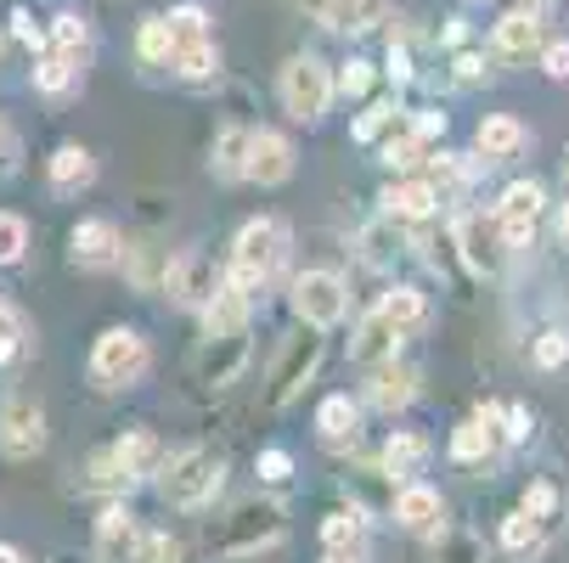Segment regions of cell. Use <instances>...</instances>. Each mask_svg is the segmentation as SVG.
I'll return each mask as SVG.
<instances>
[{"instance_id":"25","label":"cell","mask_w":569,"mask_h":563,"mask_svg":"<svg viewBox=\"0 0 569 563\" xmlns=\"http://www.w3.org/2000/svg\"><path fill=\"white\" fill-rule=\"evenodd\" d=\"M485 170H491V158H479V152H429V164H423V175L440 187L446 203H462Z\"/></svg>"},{"instance_id":"58","label":"cell","mask_w":569,"mask_h":563,"mask_svg":"<svg viewBox=\"0 0 569 563\" xmlns=\"http://www.w3.org/2000/svg\"><path fill=\"white\" fill-rule=\"evenodd\" d=\"M440 40H446L451 51H462V46H468V18H446V34H440Z\"/></svg>"},{"instance_id":"6","label":"cell","mask_w":569,"mask_h":563,"mask_svg":"<svg viewBox=\"0 0 569 563\" xmlns=\"http://www.w3.org/2000/svg\"><path fill=\"white\" fill-rule=\"evenodd\" d=\"M86 372L102 394H119V389H136L147 372H152V344L136 333V328H102L91 355H86Z\"/></svg>"},{"instance_id":"15","label":"cell","mask_w":569,"mask_h":563,"mask_svg":"<svg viewBox=\"0 0 569 563\" xmlns=\"http://www.w3.org/2000/svg\"><path fill=\"white\" fill-rule=\"evenodd\" d=\"M418 389H423V372L412 366V361H378V366H367V383H361V406H372V412H383V418H395V412H406L418 400Z\"/></svg>"},{"instance_id":"4","label":"cell","mask_w":569,"mask_h":563,"mask_svg":"<svg viewBox=\"0 0 569 563\" xmlns=\"http://www.w3.org/2000/svg\"><path fill=\"white\" fill-rule=\"evenodd\" d=\"M277 102L293 124H321L328 108L339 102V73L321 62L316 51H293L277 73Z\"/></svg>"},{"instance_id":"40","label":"cell","mask_w":569,"mask_h":563,"mask_svg":"<svg viewBox=\"0 0 569 563\" xmlns=\"http://www.w3.org/2000/svg\"><path fill=\"white\" fill-rule=\"evenodd\" d=\"M51 51H62V57L79 62V68H91V51H97L91 23L79 18V12H57V23H51Z\"/></svg>"},{"instance_id":"44","label":"cell","mask_w":569,"mask_h":563,"mask_svg":"<svg viewBox=\"0 0 569 563\" xmlns=\"http://www.w3.org/2000/svg\"><path fill=\"white\" fill-rule=\"evenodd\" d=\"M519 507H530L547 530H558V524H563V491L552 485V479H530L525 496H519Z\"/></svg>"},{"instance_id":"7","label":"cell","mask_w":569,"mask_h":563,"mask_svg":"<svg viewBox=\"0 0 569 563\" xmlns=\"http://www.w3.org/2000/svg\"><path fill=\"white\" fill-rule=\"evenodd\" d=\"M288 304L293 315L305 321V328H321V333H333L339 321L350 315V282L328 265H305L293 282H288Z\"/></svg>"},{"instance_id":"5","label":"cell","mask_w":569,"mask_h":563,"mask_svg":"<svg viewBox=\"0 0 569 563\" xmlns=\"http://www.w3.org/2000/svg\"><path fill=\"white\" fill-rule=\"evenodd\" d=\"M321 361H328V333H321V328H305V321H299V328L282 339L271 372H266V406H271V412H288L293 400L316 383Z\"/></svg>"},{"instance_id":"51","label":"cell","mask_w":569,"mask_h":563,"mask_svg":"<svg viewBox=\"0 0 569 563\" xmlns=\"http://www.w3.org/2000/svg\"><path fill=\"white\" fill-rule=\"evenodd\" d=\"M491 79V62H485V51H451V86H462V91H473V86H485Z\"/></svg>"},{"instance_id":"19","label":"cell","mask_w":569,"mask_h":563,"mask_svg":"<svg viewBox=\"0 0 569 563\" xmlns=\"http://www.w3.org/2000/svg\"><path fill=\"white\" fill-rule=\"evenodd\" d=\"M491 51H497L502 62H541V51H547V23H541V12H536V7L502 12L497 29H491Z\"/></svg>"},{"instance_id":"11","label":"cell","mask_w":569,"mask_h":563,"mask_svg":"<svg viewBox=\"0 0 569 563\" xmlns=\"http://www.w3.org/2000/svg\"><path fill=\"white\" fill-rule=\"evenodd\" d=\"M46 440H51V429H46L40 400H29V394L0 400V456L7 462H34V456H46Z\"/></svg>"},{"instance_id":"42","label":"cell","mask_w":569,"mask_h":563,"mask_svg":"<svg viewBox=\"0 0 569 563\" xmlns=\"http://www.w3.org/2000/svg\"><path fill=\"white\" fill-rule=\"evenodd\" d=\"M113 451H119V456H124V462H130L141 479H152V473H158V462L170 456L164 445H158V434H152V429H124V434L113 440Z\"/></svg>"},{"instance_id":"48","label":"cell","mask_w":569,"mask_h":563,"mask_svg":"<svg viewBox=\"0 0 569 563\" xmlns=\"http://www.w3.org/2000/svg\"><path fill=\"white\" fill-rule=\"evenodd\" d=\"M530 366H536V372H558V366H569V333H563V328L536 333V339H530Z\"/></svg>"},{"instance_id":"2","label":"cell","mask_w":569,"mask_h":563,"mask_svg":"<svg viewBox=\"0 0 569 563\" xmlns=\"http://www.w3.org/2000/svg\"><path fill=\"white\" fill-rule=\"evenodd\" d=\"M152 491L164 507L176 513H203L214 507V496L226 491V451L220 445H181L158 462L152 473Z\"/></svg>"},{"instance_id":"63","label":"cell","mask_w":569,"mask_h":563,"mask_svg":"<svg viewBox=\"0 0 569 563\" xmlns=\"http://www.w3.org/2000/svg\"><path fill=\"white\" fill-rule=\"evenodd\" d=\"M513 7H536V12H541V7H547V0H513Z\"/></svg>"},{"instance_id":"47","label":"cell","mask_w":569,"mask_h":563,"mask_svg":"<svg viewBox=\"0 0 569 563\" xmlns=\"http://www.w3.org/2000/svg\"><path fill=\"white\" fill-rule=\"evenodd\" d=\"M164 18H170L176 51H181V46H203V40H214V29H209V12H203V7H176V12H164Z\"/></svg>"},{"instance_id":"13","label":"cell","mask_w":569,"mask_h":563,"mask_svg":"<svg viewBox=\"0 0 569 563\" xmlns=\"http://www.w3.org/2000/svg\"><path fill=\"white\" fill-rule=\"evenodd\" d=\"M249 361H254V328H231V333H203V344L192 355V372H198V383L226 389V383H237L242 372H249Z\"/></svg>"},{"instance_id":"62","label":"cell","mask_w":569,"mask_h":563,"mask_svg":"<svg viewBox=\"0 0 569 563\" xmlns=\"http://www.w3.org/2000/svg\"><path fill=\"white\" fill-rule=\"evenodd\" d=\"M0 321H18V310H12V299L0 293Z\"/></svg>"},{"instance_id":"37","label":"cell","mask_w":569,"mask_h":563,"mask_svg":"<svg viewBox=\"0 0 569 563\" xmlns=\"http://www.w3.org/2000/svg\"><path fill=\"white\" fill-rule=\"evenodd\" d=\"M79 79H86V68H79V62H68L62 51H46V57H34V91H40V97L62 102V97H73V91H79Z\"/></svg>"},{"instance_id":"1","label":"cell","mask_w":569,"mask_h":563,"mask_svg":"<svg viewBox=\"0 0 569 563\" xmlns=\"http://www.w3.org/2000/svg\"><path fill=\"white\" fill-rule=\"evenodd\" d=\"M288 541V507L277 496H249V502H231L209 530H203V546L220 557V563H254L266 552H277Z\"/></svg>"},{"instance_id":"56","label":"cell","mask_w":569,"mask_h":563,"mask_svg":"<svg viewBox=\"0 0 569 563\" xmlns=\"http://www.w3.org/2000/svg\"><path fill=\"white\" fill-rule=\"evenodd\" d=\"M406 124H412L423 141H440L446 135V113L440 108H412V113H406Z\"/></svg>"},{"instance_id":"18","label":"cell","mask_w":569,"mask_h":563,"mask_svg":"<svg viewBox=\"0 0 569 563\" xmlns=\"http://www.w3.org/2000/svg\"><path fill=\"white\" fill-rule=\"evenodd\" d=\"M136 485H147V479H141V473H136V468H130L119 451H113V440H108L102 451H91V456H86V468L73 473V491H79V496H102V502L130 496Z\"/></svg>"},{"instance_id":"9","label":"cell","mask_w":569,"mask_h":563,"mask_svg":"<svg viewBox=\"0 0 569 563\" xmlns=\"http://www.w3.org/2000/svg\"><path fill=\"white\" fill-rule=\"evenodd\" d=\"M502 406L508 400H479V406L451 429V462H462V468H491V462H502V451H513L508 445V429H502Z\"/></svg>"},{"instance_id":"54","label":"cell","mask_w":569,"mask_h":563,"mask_svg":"<svg viewBox=\"0 0 569 563\" xmlns=\"http://www.w3.org/2000/svg\"><path fill=\"white\" fill-rule=\"evenodd\" d=\"M541 73L558 79V86H569V40H547V51H541Z\"/></svg>"},{"instance_id":"28","label":"cell","mask_w":569,"mask_h":563,"mask_svg":"<svg viewBox=\"0 0 569 563\" xmlns=\"http://www.w3.org/2000/svg\"><path fill=\"white\" fill-rule=\"evenodd\" d=\"M525 147H530V130L513 113H485L479 130H473V152L491 158V164H508V158H519Z\"/></svg>"},{"instance_id":"38","label":"cell","mask_w":569,"mask_h":563,"mask_svg":"<svg viewBox=\"0 0 569 563\" xmlns=\"http://www.w3.org/2000/svg\"><path fill=\"white\" fill-rule=\"evenodd\" d=\"M164 265H170V254H158L152 243H124V260H119V271H124V282L130 288H141V293H152V288H164Z\"/></svg>"},{"instance_id":"24","label":"cell","mask_w":569,"mask_h":563,"mask_svg":"<svg viewBox=\"0 0 569 563\" xmlns=\"http://www.w3.org/2000/svg\"><path fill=\"white\" fill-rule=\"evenodd\" d=\"M400 344H406V333L395 328V321L372 304L356 328H350V361L356 366H378V361H395L400 355Z\"/></svg>"},{"instance_id":"17","label":"cell","mask_w":569,"mask_h":563,"mask_svg":"<svg viewBox=\"0 0 569 563\" xmlns=\"http://www.w3.org/2000/svg\"><path fill=\"white\" fill-rule=\"evenodd\" d=\"M316 445L328 456H361V400L321 394L316 400Z\"/></svg>"},{"instance_id":"50","label":"cell","mask_w":569,"mask_h":563,"mask_svg":"<svg viewBox=\"0 0 569 563\" xmlns=\"http://www.w3.org/2000/svg\"><path fill=\"white\" fill-rule=\"evenodd\" d=\"M254 473H260V485H266V491H282L288 479H293V451H282V445H266V451L254 456Z\"/></svg>"},{"instance_id":"52","label":"cell","mask_w":569,"mask_h":563,"mask_svg":"<svg viewBox=\"0 0 569 563\" xmlns=\"http://www.w3.org/2000/svg\"><path fill=\"white\" fill-rule=\"evenodd\" d=\"M502 429H508V445H525L536 434V418H530L525 400H508V406H502Z\"/></svg>"},{"instance_id":"21","label":"cell","mask_w":569,"mask_h":563,"mask_svg":"<svg viewBox=\"0 0 569 563\" xmlns=\"http://www.w3.org/2000/svg\"><path fill=\"white\" fill-rule=\"evenodd\" d=\"M141 519L124 507V496H113L102 513H97V530H91V552H97V563H130L136 557V546H141Z\"/></svg>"},{"instance_id":"10","label":"cell","mask_w":569,"mask_h":563,"mask_svg":"<svg viewBox=\"0 0 569 563\" xmlns=\"http://www.w3.org/2000/svg\"><path fill=\"white\" fill-rule=\"evenodd\" d=\"M226 288V265H214V254L209 249H181V254H170V265H164V293L176 310H192V315H203V304L214 299Z\"/></svg>"},{"instance_id":"27","label":"cell","mask_w":569,"mask_h":563,"mask_svg":"<svg viewBox=\"0 0 569 563\" xmlns=\"http://www.w3.org/2000/svg\"><path fill=\"white\" fill-rule=\"evenodd\" d=\"M400 254H406V225H395L389 214H372V220L356 231V260H361L367 271H389Z\"/></svg>"},{"instance_id":"8","label":"cell","mask_w":569,"mask_h":563,"mask_svg":"<svg viewBox=\"0 0 569 563\" xmlns=\"http://www.w3.org/2000/svg\"><path fill=\"white\" fill-rule=\"evenodd\" d=\"M451 237H457V260H462V271L468 277H502V265H508V243H502V231H497V214H479V209H457L451 214Z\"/></svg>"},{"instance_id":"31","label":"cell","mask_w":569,"mask_h":563,"mask_svg":"<svg viewBox=\"0 0 569 563\" xmlns=\"http://www.w3.org/2000/svg\"><path fill=\"white\" fill-rule=\"evenodd\" d=\"M423 563H491V546L468 524H446L423 541Z\"/></svg>"},{"instance_id":"64","label":"cell","mask_w":569,"mask_h":563,"mask_svg":"<svg viewBox=\"0 0 569 563\" xmlns=\"http://www.w3.org/2000/svg\"><path fill=\"white\" fill-rule=\"evenodd\" d=\"M563 175H569V158H563Z\"/></svg>"},{"instance_id":"33","label":"cell","mask_w":569,"mask_h":563,"mask_svg":"<svg viewBox=\"0 0 569 563\" xmlns=\"http://www.w3.org/2000/svg\"><path fill=\"white\" fill-rule=\"evenodd\" d=\"M367 530H372V513L361 502H345L321 519V552H361L367 557Z\"/></svg>"},{"instance_id":"20","label":"cell","mask_w":569,"mask_h":563,"mask_svg":"<svg viewBox=\"0 0 569 563\" xmlns=\"http://www.w3.org/2000/svg\"><path fill=\"white\" fill-rule=\"evenodd\" d=\"M389 519H395L406 535H418V541H429L435 530H446V524H451V519H446V496H440L435 485H423V479H406V485L395 491Z\"/></svg>"},{"instance_id":"26","label":"cell","mask_w":569,"mask_h":563,"mask_svg":"<svg viewBox=\"0 0 569 563\" xmlns=\"http://www.w3.org/2000/svg\"><path fill=\"white\" fill-rule=\"evenodd\" d=\"M310 7L333 34H372L395 18L389 0H310Z\"/></svg>"},{"instance_id":"57","label":"cell","mask_w":569,"mask_h":563,"mask_svg":"<svg viewBox=\"0 0 569 563\" xmlns=\"http://www.w3.org/2000/svg\"><path fill=\"white\" fill-rule=\"evenodd\" d=\"M12 152H18V135H12V124H7V113H0V175L12 170Z\"/></svg>"},{"instance_id":"32","label":"cell","mask_w":569,"mask_h":563,"mask_svg":"<svg viewBox=\"0 0 569 563\" xmlns=\"http://www.w3.org/2000/svg\"><path fill=\"white\" fill-rule=\"evenodd\" d=\"M378 310L395 321V328H400L406 339H418V333L429 328V315H435V304H429V293H423L418 282H395V288H383Z\"/></svg>"},{"instance_id":"59","label":"cell","mask_w":569,"mask_h":563,"mask_svg":"<svg viewBox=\"0 0 569 563\" xmlns=\"http://www.w3.org/2000/svg\"><path fill=\"white\" fill-rule=\"evenodd\" d=\"M552 231H558V243L569 249V203H558V220H552Z\"/></svg>"},{"instance_id":"60","label":"cell","mask_w":569,"mask_h":563,"mask_svg":"<svg viewBox=\"0 0 569 563\" xmlns=\"http://www.w3.org/2000/svg\"><path fill=\"white\" fill-rule=\"evenodd\" d=\"M321 563H361V552H321Z\"/></svg>"},{"instance_id":"34","label":"cell","mask_w":569,"mask_h":563,"mask_svg":"<svg viewBox=\"0 0 569 563\" xmlns=\"http://www.w3.org/2000/svg\"><path fill=\"white\" fill-rule=\"evenodd\" d=\"M249 124H226L220 135H214V147H209V175L214 181H226V187H237V181H249Z\"/></svg>"},{"instance_id":"12","label":"cell","mask_w":569,"mask_h":563,"mask_svg":"<svg viewBox=\"0 0 569 563\" xmlns=\"http://www.w3.org/2000/svg\"><path fill=\"white\" fill-rule=\"evenodd\" d=\"M497 214V231H502V243L519 254L536 243V231H541V214H547V187L541 181H508L502 198L491 203Z\"/></svg>"},{"instance_id":"30","label":"cell","mask_w":569,"mask_h":563,"mask_svg":"<svg viewBox=\"0 0 569 563\" xmlns=\"http://www.w3.org/2000/svg\"><path fill=\"white\" fill-rule=\"evenodd\" d=\"M429 456H435V440L418 434V429H395V434L378 445V462L400 479V485H406V479H418V473L429 468Z\"/></svg>"},{"instance_id":"35","label":"cell","mask_w":569,"mask_h":563,"mask_svg":"<svg viewBox=\"0 0 569 563\" xmlns=\"http://www.w3.org/2000/svg\"><path fill=\"white\" fill-rule=\"evenodd\" d=\"M203 333H231V328H254V293L249 288H237L231 277H226V288L203 304Z\"/></svg>"},{"instance_id":"55","label":"cell","mask_w":569,"mask_h":563,"mask_svg":"<svg viewBox=\"0 0 569 563\" xmlns=\"http://www.w3.org/2000/svg\"><path fill=\"white\" fill-rule=\"evenodd\" d=\"M23 344H29L23 321H0V366H12V361L23 355Z\"/></svg>"},{"instance_id":"41","label":"cell","mask_w":569,"mask_h":563,"mask_svg":"<svg viewBox=\"0 0 569 563\" xmlns=\"http://www.w3.org/2000/svg\"><path fill=\"white\" fill-rule=\"evenodd\" d=\"M395 124H400V97H372V102H361V119L350 124V141L378 147Z\"/></svg>"},{"instance_id":"22","label":"cell","mask_w":569,"mask_h":563,"mask_svg":"<svg viewBox=\"0 0 569 563\" xmlns=\"http://www.w3.org/2000/svg\"><path fill=\"white\" fill-rule=\"evenodd\" d=\"M288 181H293V141L260 124L249 135V187H288Z\"/></svg>"},{"instance_id":"53","label":"cell","mask_w":569,"mask_h":563,"mask_svg":"<svg viewBox=\"0 0 569 563\" xmlns=\"http://www.w3.org/2000/svg\"><path fill=\"white\" fill-rule=\"evenodd\" d=\"M12 34H18V40H23L34 57H46V51H51V34H46V29H34V18H29L23 7L12 12Z\"/></svg>"},{"instance_id":"46","label":"cell","mask_w":569,"mask_h":563,"mask_svg":"<svg viewBox=\"0 0 569 563\" xmlns=\"http://www.w3.org/2000/svg\"><path fill=\"white\" fill-rule=\"evenodd\" d=\"M23 254H29V220L12 214V209H0V271L23 265Z\"/></svg>"},{"instance_id":"3","label":"cell","mask_w":569,"mask_h":563,"mask_svg":"<svg viewBox=\"0 0 569 563\" xmlns=\"http://www.w3.org/2000/svg\"><path fill=\"white\" fill-rule=\"evenodd\" d=\"M288 249H293L288 220H277V214H254V220H242V225H237V237H231L226 277H231L237 288H249V293H266V288L282 277Z\"/></svg>"},{"instance_id":"23","label":"cell","mask_w":569,"mask_h":563,"mask_svg":"<svg viewBox=\"0 0 569 563\" xmlns=\"http://www.w3.org/2000/svg\"><path fill=\"white\" fill-rule=\"evenodd\" d=\"M46 187H51L57 198L91 192V187H97V152L79 147V141H62V147L46 158Z\"/></svg>"},{"instance_id":"14","label":"cell","mask_w":569,"mask_h":563,"mask_svg":"<svg viewBox=\"0 0 569 563\" xmlns=\"http://www.w3.org/2000/svg\"><path fill=\"white\" fill-rule=\"evenodd\" d=\"M124 243H130V237L119 231V220L91 214V220H79V225L68 231V260H73L79 271H119Z\"/></svg>"},{"instance_id":"45","label":"cell","mask_w":569,"mask_h":563,"mask_svg":"<svg viewBox=\"0 0 569 563\" xmlns=\"http://www.w3.org/2000/svg\"><path fill=\"white\" fill-rule=\"evenodd\" d=\"M333 73H339V97H345V102H372V91H378V68H372L367 57H350V62H339Z\"/></svg>"},{"instance_id":"39","label":"cell","mask_w":569,"mask_h":563,"mask_svg":"<svg viewBox=\"0 0 569 563\" xmlns=\"http://www.w3.org/2000/svg\"><path fill=\"white\" fill-rule=\"evenodd\" d=\"M170 79H181V86H209V79H220V46L203 40V46H181L164 68Z\"/></svg>"},{"instance_id":"36","label":"cell","mask_w":569,"mask_h":563,"mask_svg":"<svg viewBox=\"0 0 569 563\" xmlns=\"http://www.w3.org/2000/svg\"><path fill=\"white\" fill-rule=\"evenodd\" d=\"M547 541H552V530H547L530 507H513V513L502 519V530H497V546L513 552V557H541Z\"/></svg>"},{"instance_id":"16","label":"cell","mask_w":569,"mask_h":563,"mask_svg":"<svg viewBox=\"0 0 569 563\" xmlns=\"http://www.w3.org/2000/svg\"><path fill=\"white\" fill-rule=\"evenodd\" d=\"M440 187L429 181V175H395L383 192H378V214H389L395 225H406V231H412V225H429L435 214H440Z\"/></svg>"},{"instance_id":"49","label":"cell","mask_w":569,"mask_h":563,"mask_svg":"<svg viewBox=\"0 0 569 563\" xmlns=\"http://www.w3.org/2000/svg\"><path fill=\"white\" fill-rule=\"evenodd\" d=\"M130 563H187V546H181L170 530H147Z\"/></svg>"},{"instance_id":"61","label":"cell","mask_w":569,"mask_h":563,"mask_svg":"<svg viewBox=\"0 0 569 563\" xmlns=\"http://www.w3.org/2000/svg\"><path fill=\"white\" fill-rule=\"evenodd\" d=\"M0 563H23V552H18L12 541H0Z\"/></svg>"},{"instance_id":"43","label":"cell","mask_w":569,"mask_h":563,"mask_svg":"<svg viewBox=\"0 0 569 563\" xmlns=\"http://www.w3.org/2000/svg\"><path fill=\"white\" fill-rule=\"evenodd\" d=\"M136 57H141L147 68H170V57H176V34H170V18H147V23L136 29Z\"/></svg>"},{"instance_id":"29","label":"cell","mask_w":569,"mask_h":563,"mask_svg":"<svg viewBox=\"0 0 569 563\" xmlns=\"http://www.w3.org/2000/svg\"><path fill=\"white\" fill-rule=\"evenodd\" d=\"M429 152H435V141H423L412 124H395L383 141H378V164L389 170V175H423V164H429Z\"/></svg>"}]
</instances>
